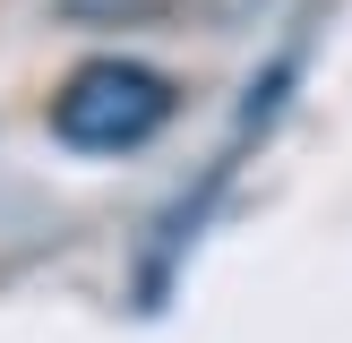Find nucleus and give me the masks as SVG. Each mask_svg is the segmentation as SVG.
I'll return each instance as SVG.
<instances>
[{
	"instance_id": "1",
	"label": "nucleus",
	"mask_w": 352,
	"mask_h": 343,
	"mask_svg": "<svg viewBox=\"0 0 352 343\" xmlns=\"http://www.w3.org/2000/svg\"><path fill=\"white\" fill-rule=\"evenodd\" d=\"M172 112H181V86H172L164 69L103 51V60H86V69L60 78V95H52V137H60L69 154H138V146H155V137L172 129Z\"/></svg>"
}]
</instances>
